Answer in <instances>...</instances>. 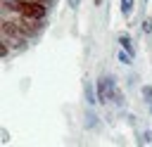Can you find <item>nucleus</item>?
<instances>
[{
    "mask_svg": "<svg viewBox=\"0 0 152 147\" xmlns=\"http://www.w3.org/2000/svg\"><path fill=\"white\" fill-rule=\"evenodd\" d=\"M119 43H121V47H124L128 55H135V47H133V43H131L128 36H119Z\"/></svg>",
    "mask_w": 152,
    "mask_h": 147,
    "instance_id": "4",
    "label": "nucleus"
},
{
    "mask_svg": "<svg viewBox=\"0 0 152 147\" xmlns=\"http://www.w3.org/2000/svg\"><path fill=\"white\" fill-rule=\"evenodd\" d=\"M69 5H71V7H76V5H78V0H69Z\"/></svg>",
    "mask_w": 152,
    "mask_h": 147,
    "instance_id": "8",
    "label": "nucleus"
},
{
    "mask_svg": "<svg viewBox=\"0 0 152 147\" xmlns=\"http://www.w3.org/2000/svg\"><path fill=\"white\" fill-rule=\"evenodd\" d=\"M100 2H102V0H93V5H100Z\"/></svg>",
    "mask_w": 152,
    "mask_h": 147,
    "instance_id": "9",
    "label": "nucleus"
},
{
    "mask_svg": "<svg viewBox=\"0 0 152 147\" xmlns=\"http://www.w3.org/2000/svg\"><path fill=\"white\" fill-rule=\"evenodd\" d=\"M142 97H145L147 102H152V88H150V85H145V88H142Z\"/></svg>",
    "mask_w": 152,
    "mask_h": 147,
    "instance_id": "6",
    "label": "nucleus"
},
{
    "mask_svg": "<svg viewBox=\"0 0 152 147\" xmlns=\"http://www.w3.org/2000/svg\"><path fill=\"white\" fill-rule=\"evenodd\" d=\"M17 12L24 14V17H31V19H45V12H48V5L45 2H38V0H17Z\"/></svg>",
    "mask_w": 152,
    "mask_h": 147,
    "instance_id": "1",
    "label": "nucleus"
},
{
    "mask_svg": "<svg viewBox=\"0 0 152 147\" xmlns=\"http://www.w3.org/2000/svg\"><path fill=\"white\" fill-rule=\"evenodd\" d=\"M112 92H114V81L112 78H100L97 81V100L100 102H107L109 97H112Z\"/></svg>",
    "mask_w": 152,
    "mask_h": 147,
    "instance_id": "3",
    "label": "nucleus"
},
{
    "mask_svg": "<svg viewBox=\"0 0 152 147\" xmlns=\"http://www.w3.org/2000/svg\"><path fill=\"white\" fill-rule=\"evenodd\" d=\"M14 21H17V26H19L28 38H31V36H36V33L40 31V19H31V17H24V14H19V12H17V19H14Z\"/></svg>",
    "mask_w": 152,
    "mask_h": 147,
    "instance_id": "2",
    "label": "nucleus"
},
{
    "mask_svg": "<svg viewBox=\"0 0 152 147\" xmlns=\"http://www.w3.org/2000/svg\"><path fill=\"white\" fill-rule=\"evenodd\" d=\"M142 31L145 33H152V19H145L142 21Z\"/></svg>",
    "mask_w": 152,
    "mask_h": 147,
    "instance_id": "7",
    "label": "nucleus"
},
{
    "mask_svg": "<svg viewBox=\"0 0 152 147\" xmlns=\"http://www.w3.org/2000/svg\"><path fill=\"white\" fill-rule=\"evenodd\" d=\"M119 2H121V14H124V17H131L135 2H133V0H119Z\"/></svg>",
    "mask_w": 152,
    "mask_h": 147,
    "instance_id": "5",
    "label": "nucleus"
},
{
    "mask_svg": "<svg viewBox=\"0 0 152 147\" xmlns=\"http://www.w3.org/2000/svg\"><path fill=\"white\" fill-rule=\"evenodd\" d=\"M38 2H45V5H48V2H50V0H38Z\"/></svg>",
    "mask_w": 152,
    "mask_h": 147,
    "instance_id": "10",
    "label": "nucleus"
},
{
    "mask_svg": "<svg viewBox=\"0 0 152 147\" xmlns=\"http://www.w3.org/2000/svg\"><path fill=\"white\" fill-rule=\"evenodd\" d=\"M145 2H147V0H145Z\"/></svg>",
    "mask_w": 152,
    "mask_h": 147,
    "instance_id": "11",
    "label": "nucleus"
}]
</instances>
